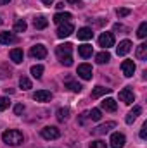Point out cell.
I'll use <instances>...</instances> for the list:
<instances>
[{
	"instance_id": "1",
	"label": "cell",
	"mask_w": 147,
	"mask_h": 148,
	"mask_svg": "<svg viewBox=\"0 0 147 148\" xmlns=\"http://www.w3.org/2000/svg\"><path fill=\"white\" fill-rule=\"evenodd\" d=\"M2 140L9 147H17V145L23 143V133L17 131V129H9V131H5L2 134Z\"/></svg>"
},
{
	"instance_id": "2",
	"label": "cell",
	"mask_w": 147,
	"mask_h": 148,
	"mask_svg": "<svg viewBox=\"0 0 147 148\" xmlns=\"http://www.w3.org/2000/svg\"><path fill=\"white\" fill-rule=\"evenodd\" d=\"M40 134H42V138H45V140H57V138L61 136V133H59V129H57L55 126H47V127H43V129L40 131Z\"/></svg>"
},
{
	"instance_id": "3",
	"label": "cell",
	"mask_w": 147,
	"mask_h": 148,
	"mask_svg": "<svg viewBox=\"0 0 147 148\" xmlns=\"http://www.w3.org/2000/svg\"><path fill=\"white\" fill-rule=\"evenodd\" d=\"M71 50H73V45L71 43H64V45H59L55 48V53H57L59 60H62L66 57H71Z\"/></svg>"
},
{
	"instance_id": "4",
	"label": "cell",
	"mask_w": 147,
	"mask_h": 148,
	"mask_svg": "<svg viewBox=\"0 0 147 148\" xmlns=\"http://www.w3.org/2000/svg\"><path fill=\"white\" fill-rule=\"evenodd\" d=\"M119 100H121L123 103H126V105L133 103V102H135V95H133V90H130V88H123V90L119 91Z\"/></svg>"
},
{
	"instance_id": "5",
	"label": "cell",
	"mask_w": 147,
	"mask_h": 148,
	"mask_svg": "<svg viewBox=\"0 0 147 148\" xmlns=\"http://www.w3.org/2000/svg\"><path fill=\"white\" fill-rule=\"evenodd\" d=\"M109 143H111V148H123L125 143H126V138H125L123 133H114V134L111 136Z\"/></svg>"
},
{
	"instance_id": "6",
	"label": "cell",
	"mask_w": 147,
	"mask_h": 148,
	"mask_svg": "<svg viewBox=\"0 0 147 148\" xmlns=\"http://www.w3.org/2000/svg\"><path fill=\"white\" fill-rule=\"evenodd\" d=\"M73 31H74L73 24H71V23H64V24H59V28H57V36L59 38H68Z\"/></svg>"
},
{
	"instance_id": "7",
	"label": "cell",
	"mask_w": 147,
	"mask_h": 148,
	"mask_svg": "<svg viewBox=\"0 0 147 148\" xmlns=\"http://www.w3.org/2000/svg\"><path fill=\"white\" fill-rule=\"evenodd\" d=\"M78 76L81 77V79H92V76H94V71H92V66H88V64H81V66H78Z\"/></svg>"
},
{
	"instance_id": "8",
	"label": "cell",
	"mask_w": 147,
	"mask_h": 148,
	"mask_svg": "<svg viewBox=\"0 0 147 148\" xmlns=\"http://www.w3.org/2000/svg\"><path fill=\"white\" fill-rule=\"evenodd\" d=\"M99 45L104 47L106 50H107L109 47H112V45H114V36H112V33H107V31L102 33V35L99 36Z\"/></svg>"
},
{
	"instance_id": "9",
	"label": "cell",
	"mask_w": 147,
	"mask_h": 148,
	"mask_svg": "<svg viewBox=\"0 0 147 148\" xmlns=\"http://www.w3.org/2000/svg\"><path fill=\"white\" fill-rule=\"evenodd\" d=\"M30 55H31L33 59H45V57H47V48H45L43 45H35V47H31Z\"/></svg>"
},
{
	"instance_id": "10",
	"label": "cell",
	"mask_w": 147,
	"mask_h": 148,
	"mask_svg": "<svg viewBox=\"0 0 147 148\" xmlns=\"http://www.w3.org/2000/svg\"><path fill=\"white\" fill-rule=\"evenodd\" d=\"M114 127H116V122H112V121H111V122H106V124H101V126H99V127H95L92 133H94L95 136H101V134L109 133L111 129H114Z\"/></svg>"
},
{
	"instance_id": "11",
	"label": "cell",
	"mask_w": 147,
	"mask_h": 148,
	"mask_svg": "<svg viewBox=\"0 0 147 148\" xmlns=\"http://www.w3.org/2000/svg\"><path fill=\"white\" fill-rule=\"evenodd\" d=\"M121 71H123V74H125L126 77H132L133 73H135V62H133V60H123Z\"/></svg>"
},
{
	"instance_id": "12",
	"label": "cell",
	"mask_w": 147,
	"mask_h": 148,
	"mask_svg": "<svg viewBox=\"0 0 147 148\" xmlns=\"http://www.w3.org/2000/svg\"><path fill=\"white\" fill-rule=\"evenodd\" d=\"M130 50H132V41L130 40H123V41H119V45L116 48V53L118 55H126Z\"/></svg>"
},
{
	"instance_id": "13",
	"label": "cell",
	"mask_w": 147,
	"mask_h": 148,
	"mask_svg": "<svg viewBox=\"0 0 147 148\" xmlns=\"http://www.w3.org/2000/svg\"><path fill=\"white\" fill-rule=\"evenodd\" d=\"M33 98H35L37 102H49V100L52 98V93L47 91V90H38L37 93L33 95Z\"/></svg>"
},
{
	"instance_id": "14",
	"label": "cell",
	"mask_w": 147,
	"mask_h": 148,
	"mask_svg": "<svg viewBox=\"0 0 147 148\" xmlns=\"http://www.w3.org/2000/svg\"><path fill=\"white\" fill-rule=\"evenodd\" d=\"M69 19H71V14H69V12H57V14L54 16V23H55V24L69 23Z\"/></svg>"
},
{
	"instance_id": "15",
	"label": "cell",
	"mask_w": 147,
	"mask_h": 148,
	"mask_svg": "<svg viewBox=\"0 0 147 148\" xmlns=\"http://www.w3.org/2000/svg\"><path fill=\"white\" fill-rule=\"evenodd\" d=\"M140 114H142V109H140L139 105H135L132 110L128 112V115H126V119H125V121H126V124H132V122H133V121L140 115Z\"/></svg>"
},
{
	"instance_id": "16",
	"label": "cell",
	"mask_w": 147,
	"mask_h": 148,
	"mask_svg": "<svg viewBox=\"0 0 147 148\" xmlns=\"http://www.w3.org/2000/svg\"><path fill=\"white\" fill-rule=\"evenodd\" d=\"M92 52H94V48H92V45H81V47H78V53H80V57H83V59H88V57H92Z\"/></svg>"
},
{
	"instance_id": "17",
	"label": "cell",
	"mask_w": 147,
	"mask_h": 148,
	"mask_svg": "<svg viewBox=\"0 0 147 148\" xmlns=\"http://www.w3.org/2000/svg\"><path fill=\"white\" fill-rule=\"evenodd\" d=\"M10 59H12V62L21 64V62H23V59H24L23 50H21V48H12V50H10Z\"/></svg>"
},
{
	"instance_id": "18",
	"label": "cell",
	"mask_w": 147,
	"mask_h": 148,
	"mask_svg": "<svg viewBox=\"0 0 147 148\" xmlns=\"http://www.w3.org/2000/svg\"><path fill=\"white\" fill-rule=\"evenodd\" d=\"M14 41H16L14 33H9V31H2L0 33V43L2 45H9V43H14Z\"/></svg>"
},
{
	"instance_id": "19",
	"label": "cell",
	"mask_w": 147,
	"mask_h": 148,
	"mask_svg": "<svg viewBox=\"0 0 147 148\" xmlns=\"http://www.w3.org/2000/svg\"><path fill=\"white\" fill-rule=\"evenodd\" d=\"M33 26H35L37 29H45V28L49 26V21H47L43 16H38V17L33 19Z\"/></svg>"
},
{
	"instance_id": "20",
	"label": "cell",
	"mask_w": 147,
	"mask_h": 148,
	"mask_svg": "<svg viewBox=\"0 0 147 148\" xmlns=\"http://www.w3.org/2000/svg\"><path fill=\"white\" fill-rule=\"evenodd\" d=\"M106 93H111V88L95 86V88L92 90V98H99V97H102V95H106Z\"/></svg>"
},
{
	"instance_id": "21",
	"label": "cell",
	"mask_w": 147,
	"mask_h": 148,
	"mask_svg": "<svg viewBox=\"0 0 147 148\" xmlns=\"http://www.w3.org/2000/svg\"><path fill=\"white\" fill-rule=\"evenodd\" d=\"M109 60H111V53L107 50H104V52H101V53L95 55V62H97V64H106V62H109Z\"/></svg>"
},
{
	"instance_id": "22",
	"label": "cell",
	"mask_w": 147,
	"mask_h": 148,
	"mask_svg": "<svg viewBox=\"0 0 147 148\" xmlns=\"http://www.w3.org/2000/svg\"><path fill=\"white\" fill-rule=\"evenodd\" d=\"M102 109H106L107 112H114L116 109H118L116 100H114V98H106V100L102 102Z\"/></svg>"
},
{
	"instance_id": "23",
	"label": "cell",
	"mask_w": 147,
	"mask_h": 148,
	"mask_svg": "<svg viewBox=\"0 0 147 148\" xmlns=\"http://www.w3.org/2000/svg\"><path fill=\"white\" fill-rule=\"evenodd\" d=\"M135 55H137V59H139V60H144V59H147V45H146V43H140V45L137 47Z\"/></svg>"
},
{
	"instance_id": "24",
	"label": "cell",
	"mask_w": 147,
	"mask_h": 148,
	"mask_svg": "<svg viewBox=\"0 0 147 148\" xmlns=\"http://www.w3.org/2000/svg\"><path fill=\"white\" fill-rule=\"evenodd\" d=\"M92 36H94V33H92L90 28H81V29H78V38H80V40H90Z\"/></svg>"
},
{
	"instance_id": "25",
	"label": "cell",
	"mask_w": 147,
	"mask_h": 148,
	"mask_svg": "<svg viewBox=\"0 0 147 148\" xmlns=\"http://www.w3.org/2000/svg\"><path fill=\"white\" fill-rule=\"evenodd\" d=\"M26 28H28V24H26L24 19H17L16 24H14V31H16V33H24Z\"/></svg>"
},
{
	"instance_id": "26",
	"label": "cell",
	"mask_w": 147,
	"mask_h": 148,
	"mask_svg": "<svg viewBox=\"0 0 147 148\" xmlns=\"http://www.w3.org/2000/svg\"><path fill=\"white\" fill-rule=\"evenodd\" d=\"M68 117H69V109H59L57 110V119L61 121V122H64V121H68Z\"/></svg>"
},
{
	"instance_id": "27",
	"label": "cell",
	"mask_w": 147,
	"mask_h": 148,
	"mask_svg": "<svg viewBox=\"0 0 147 148\" xmlns=\"http://www.w3.org/2000/svg\"><path fill=\"white\" fill-rule=\"evenodd\" d=\"M66 88H69L74 93H80V91H81V84L76 83V81H68V83H66Z\"/></svg>"
},
{
	"instance_id": "28",
	"label": "cell",
	"mask_w": 147,
	"mask_h": 148,
	"mask_svg": "<svg viewBox=\"0 0 147 148\" xmlns=\"http://www.w3.org/2000/svg\"><path fill=\"white\" fill-rule=\"evenodd\" d=\"M42 74H43V66H33V67H31V76H33V77L40 79Z\"/></svg>"
},
{
	"instance_id": "29",
	"label": "cell",
	"mask_w": 147,
	"mask_h": 148,
	"mask_svg": "<svg viewBox=\"0 0 147 148\" xmlns=\"http://www.w3.org/2000/svg\"><path fill=\"white\" fill-rule=\"evenodd\" d=\"M19 86L26 91V90H30V88H31V81H30L28 77H24V76H23V77L19 79Z\"/></svg>"
},
{
	"instance_id": "30",
	"label": "cell",
	"mask_w": 147,
	"mask_h": 148,
	"mask_svg": "<svg viewBox=\"0 0 147 148\" xmlns=\"http://www.w3.org/2000/svg\"><path fill=\"white\" fill-rule=\"evenodd\" d=\"M88 117H90L92 121H99V119L102 117V114H101V110H99V109H92V110L88 112Z\"/></svg>"
},
{
	"instance_id": "31",
	"label": "cell",
	"mask_w": 147,
	"mask_h": 148,
	"mask_svg": "<svg viewBox=\"0 0 147 148\" xmlns=\"http://www.w3.org/2000/svg\"><path fill=\"white\" fill-rule=\"evenodd\" d=\"M137 36H139V38H146V36H147V23H142V24L139 26Z\"/></svg>"
},
{
	"instance_id": "32",
	"label": "cell",
	"mask_w": 147,
	"mask_h": 148,
	"mask_svg": "<svg viewBox=\"0 0 147 148\" xmlns=\"http://www.w3.org/2000/svg\"><path fill=\"white\" fill-rule=\"evenodd\" d=\"M9 105H10V100L7 97H0V112H3Z\"/></svg>"
},
{
	"instance_id": "33",
	"label": "cell",
	"mask_w": 147,
	"mask_h": 148,
	"mask_svg": "<svg viewBox=\"0 0 147 148\" xmlns=\"http://www.w3.org/2000/svg\"><path fill=\"white\" fill-rule=\"evenodd\" d=\"M90 148H107V147H106V143H104V141L97 140V141H92V145H90Z\"/></svg>"
},
{
	"instance_id": "34",
	"label": "cell",
	"mask_w": 147,
	"mask_h": 148,
	"mask_svg": "<svg viewBox=\"0 0 147 148\" xmlns=\"http://www.w3.org/2000/svg\"><path fill=\"white\" fill-rule=\"evenodd\" d=\"M130 14V9H118L116 10V16L118 17H125V16H128Z\"/></svg>"
},
{
	"instance_id": "35",
	"label": "cell",
	"mask_w": 147,
	"mask_h": 148,
	"mask_svg": "<svg viewBox=\"0 0 147 148\" xmlns=\"http://www.w3.org/2000/svg\"><path fill=\"white\" fill-rule=\"evenodd\" d=\"M140 138H142V140L147 138V124H144V126L140 127Z\"/></svg>"
},
{
	"instance_id": "36",
	"label": "cell",
	"mask_w": 147,
	"mask_h": 148,
	"mask_svg": "<svg viewBox=\"0 0 147 148\" xmlns=\"http://www.w3.org/2000/svg\"><path fill=\"white\" fill-rule=\"evenodd\" d=\"M23 110H24V105H23V103H17V105L14 107V112H16V115H19V114H21Z\"/></svg>"
},
{
	"instance_id": "37",
	"label": "cell",
	"mask_w": 147,
	"mask_h": 148,
	"mask_svg": "<svg viewBox=\"0 0 147 148\" xmlns=\"http://www.w3.org/2000/svg\"><path fill=\"white\" fill-rule=\"evenodd\" d=\"M114 31H126V28L123 24H114Z\"/></svg>"
},
{
	"instance_id": "38",
	"label": "cell",
	"mask_w": 147,
	"mask_h": 148,
	"mask_svg": "<svg viewBox=\"0 0 147 148\" xmlns=\"http://www.w3.org/2000/svg\"><path fill=\"white\" fill-rule=\"evenodd\" d=\"M69 3H73V5H76V7H80L81 5V0H68Z\"/></svg>"
},
{
	"instance_id": "39",
	"label": "cell",
	"mask_w": 147,
	"mask_h": 148,
	"mask_svg": "<svg viewBox=\"0 0 147 148\" xmlns=\"http://www.w3.org/2000/svg\"><path fill=\"white\" fill-rule=\"evenodd\" d=\"M42 2H43V3H45V5H49V7H50V5H52V3H54V0H42Z\"/></svg>"
},
{
	"instance_id": "40",
	"label": "cell",
	"mask_w": 147,
	"mask_h": 148,
	"mask_svg": "<svg viewBox=\"0 0 147 148\" xmlns=\"http://www.w3.org/2000/svg\"><path fill=\"white\" fill-rule=\"evenodd\" d=\"M55 7H57V9H62V7H64V2H59V3H57Z\"/></svg>"
},
{
	"instance_id": "41",
	"label": "cell",
	"mask_w": 147,
	"mask_h": 148,
	"mask_svg": "<svg viewBox=\"0 0 147 148\" xmlns=\"http://www.w3.org/2000/svg\"><path fill=\"white\" fill-rule=\"evenodd\" d=\"M9 2H10V0H0V5H7Z\"/></svg>"
},
{
	"instance_id": "42",
	"label": "cell",
	"mask_w": 147,
	"mask_h": 148,
	"mask_svg": "<svg viewBox=\"0 0 147 148\" xmlns=\"http://www.w3.org/2000/svg\"><path fill=\"white\" fill-rule=\"evenodd\" d=\"M2 23H3V21H2V17H0V24H2Z\"/></svg>"
}]
</instances>
